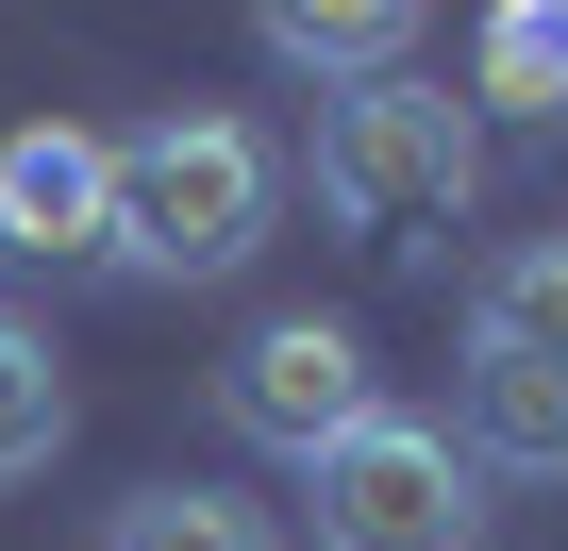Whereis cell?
Here are the masks:
<instances>
[{"label":"cell","mask_w":568,"mask_h":551,"mask_svg":"<svg viewBox=\"0 0 568 551\" xmlns=\"http://www.w3.org/2000/svg\"><path fill=\"white\" fill-rule=\"evenodd\" d=\"M468 101H485V118H568V0H501Z\"/></svg>","instance_id":"obj_9"},{"label":"cell","mask_w":568,"mask_h":551,"mask_svg":"<svg viewBox=\"0 0 568 551\" xmlns=\"http://www.w3.org/2000/svg\"><path fill=\"white\" fill-rule=\"evenodd\" d=\"M51 451H68V351L34 318H0V484H34Z\"/></svg>","instance_id":"obj_11"},{"label":"cell","mask_w":568,"mask_h":551,"mask_svg":"<svg viewBox=\"0 0 568 551\" xmlns=\"http://www.w3.org/2000/svg\"><path fill=\"white\" fill-rule=\"evenodd\" d=\"M101 167H118L101 267H134V285H234V267L267 251V217H284V151L234 101H168V118L101 134Z\"/></svg>","instance_id":"obj_1"},{"label":"cell","mask_w":568,"mask_h":551,"mask_svg":"<svg viewBox=\"0 0 568 551\" xmlns=\"http://www.w3.org/2000/svg\"><path fill=\"white\" fill-rule=\"evenodd\" d=\"M217 418H234L251 451H284V468H318V451L368 418V351H352V318H267V335L217 368Z\"/></svg>","instance_id":"obj_4"},{"label":"cell","mask_w":568,"mask_h":551,"mask_svg":"<svg viewBox=\"0 0 568 551\" xmlns=\"http://www.w3.org/2000/svg\"><path fill=\"white\" fill-rule=\"evenodd\" d=\"M452 451H468V468H568V368L468 351V385H452Z\"/></svg>","instance_id":"obj_6"},{"label":"cell","mask_w":568,"mask_h":551,"mask_svg":"<svg viewBox=\"0 0 568 551\" xmlns=\"http://www.w3.org/2000/svg\"><path fill=\"white\" fill-rule=\"evenodd\" d=\"M468 351H518V368H568V234H518L485 285H468Z\"/></svg>","instance_id":"obj_8"},{"label":"cell","mask_w":568,"mask_h":551,"mask_svg":"<svg viewBox=\"0 0 568 551\" xmlns=\"http://www.w3.org/2000/svg\"><path fill=\"white\" fill-rule=\"evenodd\" d=\"M302 484H318V551H468L485 534V468L402 401H368Z\"/></svg>","instance_id":"obj_3"},{"label":"cell","mask_w":568,"mask_h":551,"mask_svg":"<svg viewBox=\"0 0 568 551\" xmlns=\"http://www.w3.org/2000/svg\"><path fill=\"white\" fill-rule=\"evenodd\" d=\"M101 551H284V534H267V501H234V484H134V501L101 518Z\"/></svg>","instance_id":"obj_10"},{"label":"cell","mask_w":568,"mask_h":551,"mask_svg":"<svg viewBox=\"0 0 568 551\" xmlns=\"http://www.w3.org/2000/svg\"><path fill=\"white\" fill-rule=\"evenodd\" d=\"M267 51L302 68V84H402L418 68V18H402V0H284Z\"/></svg>","instance_id":"obj_7"},{"label":"cell","mask_w":568,"mask_h":551,"mask_svg":"<svg viewBox=\"0 0 568 551\" xmlns=\"http://www.w3.org/2000/svg\"><path fill=\"white\" fill-rule=\"evenodd\" d=\"M118 234V167L84 118H34L18 151H0V251H34V267H101Z\"/></svg>","instance_id":"obj_5"},{"label":"cell","mask_w":568,"mask_h":551,"mask_svg":"<svg viewBox=\"0 0 568 551\" xmlns=\"http://www.w3.org/2000/svg\"><path fill=\"white\" fill-rule=\"evenodd\" d=\"M302 167H318V217H335L352 251H385V267H418V251L485 201V134H468V101L418 84V68H402V84H352Z\"/></svg>","instance_id":"obj_2"}]
</instances>
